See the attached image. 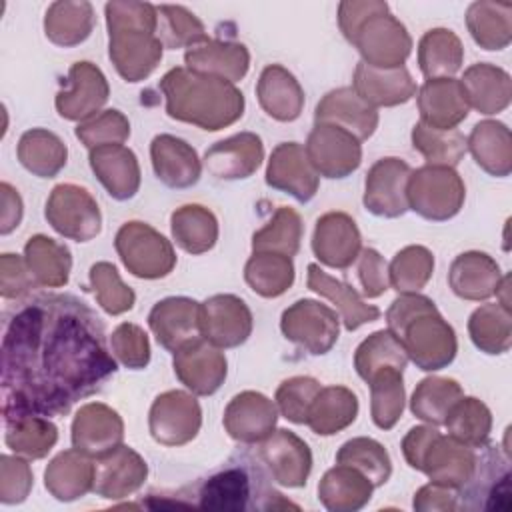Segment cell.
I'll return each instance as SVG.
<instances>
[{
  "mask_svg": "<svg viewBox=\"0 0 512 512\" xmlns=\"http://www.w3.org/2000/svg\"><path fill=\"white\" fill-rule=\"evenodd\" d=\"M116 372L102 320L72 294L28 296L6 314L2 416L52 418Z\"/></svg>",
  "mask_w": 512,
  "mask_h": 512,
  "instance_id": "obj_1",
  "label": "cell"
},
{
  "mask_svg": "<svg viewBox=\"0 0 512 512\" xmlns=\"http://www.w3.org/2000/svg\"><path fill=\"white\" fill-rule=\"evenodd\" d=\"M192 508L204 510H280L296 508V504L282 498L270 482V474L262 466L260 454L250 448H238L222 464L220 470L200 482L190 498Z\"/></svg>",
  "mask_w": 512,
  "mask_h": 512,
  "instance_id": "obj_2",
  "label": "cell"
},
{
  "mask_svg": "<svg viewBox=\"0 0 512 512\" xmlns=\"http://www.w3.org/2000/svg\"><path fill=\"white\" fill-rule=\"evenodd\" d=\"M458 510L508 512L512 508L510 492V452L500 446L482 448L466 482L456 494Z\"/></svg>",
  "mask_w": 512,
  "mask_h": 512,
  "instance_id": "obj_3",
  "label": "cell"
},
{
  "mask_svg": "<svg viewBox=\"0 0 512 512\" xmlns=\"http://www.w3.org/2000/svg\"><path fill=\"white\" fill-rule=\"evenodd\" d=\"M410 166L400 158L378 160L366 176L364 206L376 216L396 218L408 210L406 184Z\"/></svg>",
  "mask_w": 512,
  "mask_h": 512,
  "instance_id": "obj_4",
  "label": "cell"
},
{
  "mask_svg": "<svg viewBox=\"0 0 512 512\" xmlns=\"http://www.w3.org/2000/svg\"><path fill=\"white\" fill-rule=\"evenodd\" d=\"M312 166L326 178H336L334 154L344 174L354 172L360 166V140L334 124H316L308 136L306 146Z\"/></svg>",
  "mask_w": 512,
  "mask_h": 512,
  "instance_id": "obj_5",
  "label": "cell"
},
{
  "mask_svg": "<svg viewBox=\"0 0 512 512\" xmlns=\"http://www.w3.org/2000/svg\"><path fill=\"white\" fill-rule=\"evenodd\" d=\"M422 122L434 130H454L468 116L466 92L462 82L452 78H434L420 88L418 96Z\"/></svg>",
  "mask_w": 512,
  "mask_h": 512,
  "instance_id": "obj_6",
  "label": "cell"
},
{
  "mask_svg": "<svg viewBox=\"0 0 512 512\" xmlns=\"http://www.w3.org/2000/svg\"><path fill=\"white\" fill-rule=\"evenodd\" d=\"M354 92L368 106H396L408 102L416 86L404 66L374 68L360 62L354 74Z\"/></svg>",
  "mask_w": 512,
  "mask_h": 512,
  "instance_id": "obj_7",
  "label": "cell"
},
{
  "mask_svg": "<svg viewBox=\"0 0 512 512\" xmlns=\"http://www.w3.org/2000/svg\"><path fill=\"white\" fill-rule=\"evenodd\" d=\"M316 124H334L366 140L376 130L378 114L352 88H338L316 106Z\"/></svg>",
  "mask_w": 512,
  "mask_h": 512,
  "instance_id": "obj_8",
  "label": "cell"
},
{
  "mask_svg": "<svg viewBox=\"0 0 512 512\" xmlns=\"http://www.w3.org/2000/svg\"><path fill=\"white\" fill-rule=\"evenodd\" d=\"M358 414V400L354 392L342 386L320 388L314 396L306 424L320 436L336 434L338 430L346 428L350 422L356 420Z\"/></svg>",
  "mask_w": 512,
  "mask_h": 512,
  "instance_id": "obj_9",
  "label": "cell"
},
{
  "mask_svg": "<svg viewBox=\"0 0 512 512\" xmlns=\"http://www.w3.org/2000/svg\"><path fill=\"white\" fill-rule=\"evenodd\" d=\"M308 286L310 290L318 292L320 296L332 300L338 306L346 330H356L358 326L374 322L380 316V310L376 306L364 304L348 284L330 278L316 264L308 266Z\"/></svg>",
  "mask_w": 512,
  "mask_h": 512,
  "instance_id": "obj_10",
  "label": "cell"
},
{
  "mask_svg": "<svg viewBox=\"0 0 512 512\" xmlns=\"http://www.w3.org/2000/svg\"><path fill=\"white\" fill-rule=\"evenodd\" d=\"M372 484L366 476H360V472L352 466L338 464V468H332L324 474L320 486H318V498L324 502L328 510L338 508H362L370 500Z\"/></svg>",
  "mask_w": 512,
  "mask_h": 512,
  "instance_id": "obj_11",
  "label": "cell"
},
{
  "mask_svg": "<svg viewBox=\"0 0 512 512\" xmlns=\"http://www.w3.org/2000/svg\"><path fill=\"white\" fill-rule=\"evenodd\" d=\"M248 158V160H262V140L256 134L244 132L238 136H232L228 140L216 142L210 150H206V168L216 178L222 180H238L248 178L244 168L236 158Z\"/></svg>",
  "mask_w": 512,
  "mask_h": 512,
  "instance_id": "obj_12",
  "label": "cell"
},
{
  "mask_svg": "<svg viewBox=\"0 0 512 512\" xmlns=\"http://www.w3.org/2000/svg\"><path fill=\"white\" fill-rule=\"evenodd\" d=\"M366 382L372 390V420L378 428L390 430L404 408L402 370L386 366L376 370Z\"/></svg>",
  "mask_w": 512,
  "mask_h": 512,
  "instance_id": "obj_13",
  "label": "cell"
},
{
  "mask_svg": "<svg viewBox=\"0 0 512 512\" xmlns=\"http://www.w3.org/2000/svg\"><path fill=\"white\" fill-rule=\"evenodd\" d=\"M6 444L28 458H42L54 446L58 434L56 426L42 416H26L20 420L4 422Z\"/></svg>",
  "mask_w": 512,
  "mask_h": 512,
  "instance_id": "obj_14",
  "label": "cell"
},
{
  "mask_svg": "<svg viewBox=\"0 0 512 512\" xmlns=\"http://www.w3.org/2000/svg\"><path fill=\"white\" fill-rule=\"evenodd\" d=\"M336 462L362 470L372 486L386 484L392 472L388 452L372 438L348 440L336 454Z\"/></svg>",
  "mask_w": 512,
  "mask_h": 512,
  "instance_id": "obj_15",
  "label": "cell"
},
{
  "mask_svg": "<svg viewBox=\"0 0 512 512\" xmlns=\"http://www.w3.org/2000/svg\"><path fill=\"white\" fill-rule=\"evenodd\" d=\"M446 416L448 418L444 424L450 428L454 440L470 448H480L488 440L490 412L476 398H462L460 404H454Z\"/></svg>",
  "mask_w": 512,
  "mask_h": 512,
  "instance_id": "obj_16",
  "label": "cell"
},
{
  "mask_svg": "<svg viewBox=\"0 0 512 512\" xmlns=\"http://www.w3.org/2000/svg\"><path fill=\"white\" fill-rule=\"evenodd\" d=\"M146 462L126 446H118L106 460L94 464V490L114 476L120 478L118 498L134 492L146 478Z\"/></svg>",
  "mask_w": 512,
  "mask_h": 512,
  "instance_id": "obj_17",
  "label": "cell"
},
{
  "mask_svg": "<svg viewBox=\"0 0 512 512\" xmlns=\"http://www.w3.org/2000/svg\"><path fill=\"white\" fill-rule=\"evenodd\" d=\"M414 148H418L428 164L454 166L466 152L464 136L454 130H434L424 124H416L412 130Z\"/></svg>",
  "mask_w": 512,
  "mask_h": 512,
  "instance_id": "obj_18",
  "label": "cell"
},
{
  "mask_svg": "<svg viewBox=\"0 0 512 512\" xmlns=\"http://www.w3.org/2000/svg\"><path fill=\"white\" fill-rule=\"evenodd\" d=\"M112 154H114V172H138V164H136V156L122 148V146H116L112 148ZM90 166L92 170L96 172L98 180L106 186L108 194L116 200H128L136 194V188L132 184H128L122 176H110L112 174V162H108V158L102 154L100 148L92 150L90 154Z\"/></svg>",
  "mask_w": 512,
  "mask_h": 512,
  "instance_id": "obj_19",
  "label": "cell"
},
{
  "mask_svg": "<svg viewBox=\"0 0 512 512\" xmlns=\"http://www.w3.org/2000/svg\"><path fill=\"white\" fill-rule=\"evenodd\" d=\"M300 232H302V226H300L298 214L282 206L274 222H270L268 228L254 234L252 248L254 252L276 248V250H282L286 256H294L300 246Z\"/></svg>",
  "mask_w": 512,
  "mask_h": 512,
  "instance_id": "obj_20",
  "label": "cell"
},
{
  "mask_svg": "<svg viewBox=\"0 0 512 512\" xmlns=\"http://www.w3.org/2000/svg\"><path fill=\"white\" fill-rule=\"evenodd\" d=\"M414 266L416 270L430 274L434 268L432 254L422 246H410L396 254L392 262V284L398 292H416L426 284L428 278L418 272L414 274Z\"/></svg>",
  "mask_w": 512,
  "mask_h": 512,
  "instance_id": "obj_21",
  "label": "cell"
},
{
  "mask_svg": "<svg viewBox=\"0 0 512 512\" xmlns=\"http://www.w3.org/2000/svg\"><path fill=\"white\" fill-rule=\"evenodd\" d=\"M442 36H444V28H438V30H430L420 40V70L424 72V76L432 80L454 74L460 68V60H462L460 44L446 52L440 50Z\"/></svg>",
  "mask_w": 512,
  "mask_h": 512,
  "instance_id": "obj_22",
  "label": "cell"
},
{
  "mask_svg": "<svg viewBox=\"0 0 512 512\" xmlns=\"http://www.w3.org/2000/svg\"><path fill=\"white\" fill-rule=\"evenodd\" d=\"M318 390H320V384L308 376H296V378L284 380L276 392V400L284 418L296 424H306L308 408L314 396L318 394Z\"/></svg>",
  "mask_w": 512,
  "mask_h": 512,
  "instance_id": "obj_23",
  "label": "cell"
},
{
  "mask_svg": "<svg viewBox=\"0 0 512 512\" xmlns=\"http://www.w3.org/2000/svg\"><path fill=\"white\" fill-rule=\"evenodd\" d=\"M384 262L380 254L372 248H366L362 252V264H360V280L364 286V294L370 298L380 296L386 290V280H384Z\"/></svg>",
  "mask_w": 512,
  "mask_h": 512,
  "instance_id": "obj_24",
  "label": "cell"
},
{
  "mask_svg": "<svg viewBox=\"0 0 512 512\" xmlns=\"http://www.w3.org/2000/svg\"><path fill=\"white\" fill-rule=\"evenodd\" d=\"M112 342L116 346V354L124 352L126 348L134 350L136 354V360L140 364V368H144L150 360V348H148V338L146 334L134 326V324H122L116 328L114 336H112Z\"/></svg>",
  "mask_w": 512,
  "mask_h": 512,
  "instance_id": "obj_25",
  "label": "cell"
}]
</instances>
